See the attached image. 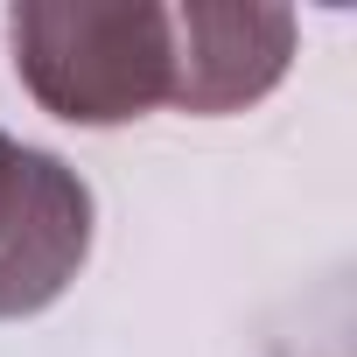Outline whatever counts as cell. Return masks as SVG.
Listing matches in <instances>:
<instances>
[{
  "label": "cell",
  "instance_id": "obj_1",
  "mask_svg": "<svg viewBox=\"0 0 357 357\" xmlns=\"http://www.w3.org/2000/svg\"><path fill=\"white\" fill-rule=\"evenodd\" d=\"M8 43L22 91L63 126H126L175 91V29L154 0H22Z\"/></svg>",
  "mask_w": 357,
  "mask_h": 357
},
{
  "label": "cell",
  "instance_id": "obj_2",
  "mask_svg": "<svg viewBox=\"0 0 357 357\" xmlns=\"http://www.w3.org/2000/svg\"><path fill=\"white\" fill-rule=\"evenodd\" d=\"M91 252V190L84 175L0 133V322L43 315Z\"/></svg>",
  "mask_w": 357,
  "mask_h": 357
},
{
  "label": "cell",
  "instance_id": "obj_3",
  "mask_svg": "<svg viewBox=\"0 0 357 357\" xmlns=\"http://www.w3.org/2000/svg\"><path fill=\"white\" fill-rule=\"evenodd\" d=\"M175 29V112L225 119L259 105L294 63V15L266 0H183L168 8Z\"/></svg>",
  "mask_w": 357,
  "mask_h": 357
}]
</instances>
